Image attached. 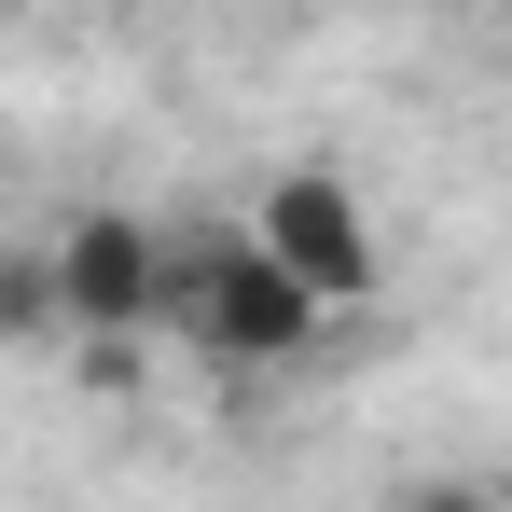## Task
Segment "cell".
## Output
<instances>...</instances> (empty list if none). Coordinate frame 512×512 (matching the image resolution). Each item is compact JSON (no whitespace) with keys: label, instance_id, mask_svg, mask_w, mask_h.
<instances>
[{"label":"cell","instance_id":"6da1fadb","mask_svg":"<svg viewBox=\"0 0 512 512\" xmlns=\"http://www.w3.org/2000/svg\"><path fill=\"white\" fill-rule=\"evenodd\" d=\"M167 333L208 346L222 374H277V360H305L333 333V305L263 250L250 222H194V236H167Z\"/></svg>","mask_w":512,"mask_h":512},{"label":"cell","instance_id":"7a4b0ae2","mask_svg":"<svg viewBox=\"0 0 512 512\" xmlns=\"http://www.w3.org/2000/svg\"><path fill=\"white\" fill-rule=\"evenodd\" d=\"M56 319L84 346L153 333V319H167V236H153L139 208H84V222L56 236Z\"/></svg>","mask_w":512,"mask_h":512},{"label":"cell","instance_id":"3957f363","mask_svg":"<svg viewBox=\"0 0 512 512\" xmlns=\"http://www.w3.org/2000/svg\"><path fill=\"white\" fill-rule=\"evenodd\" d=\"M250 236L291 263L333 319H346V305H374V222H360L346 167H277V180H263V208H250Z\"/></svg>","mask_w":512,"mask_h":512},{"label":"cell","instance_id":"277c9868","mask_svg":"<svg viewBox=\"0 0 512 512\" xmlns=\"http://www.w3.org/2000/svg\"><path fill=\"white\" fill-rule=\"evenodd\" d=\"M42 333H70L56 319V250H0V346H42Z\"/></svg>","mask_w":512,"mask_h":512},{"label":"cell","instance_id":"5b68a950","mask_svg":"<svg viewBox=\"0 0 512 512\" xmlns=\"http://www.w3.org/2000/svg\"><path fill=\"white\" fill-rule=\"evenodd\" d=\"M499 14H512V0H499Z\"/></svg>","mask_w":512,"mask_h":512}]
</instances>
